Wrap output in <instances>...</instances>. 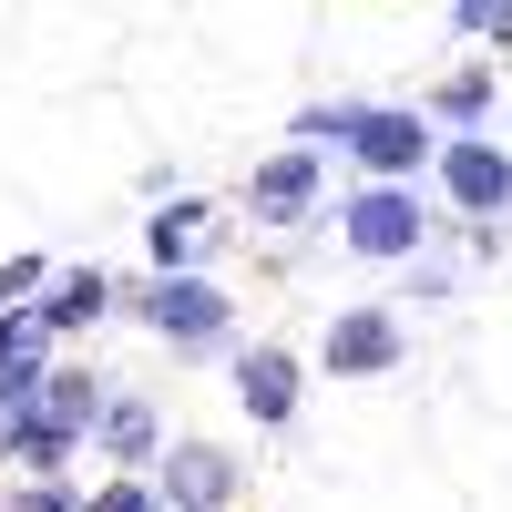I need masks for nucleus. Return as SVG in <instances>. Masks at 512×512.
Wrapping results in <instances>:
<instances>
[{
    "label": "nucleus",
    "instance_id": "obj_5",
    "mask_svg": "<svg viewBox=\"0 0 512 512\" xmlns=\"http://www.w3.org/2000/svg\"><path fill=\"white\" fill-rule=\"evenodd\" d=\"M154 318H164V328H216V297H205V287H164Z\"/></svg>",
    "mask_w": 512,
    "mask_h": 512
},
{
    "label": "nucleus",
    "instance_id": "obj_6",
    "mask_svg": "<svg viewBox=\"0 0 512 512\" xmlns=\"http://www.w3.org/2000/svg\"><path fill=\"white\" fill-rule=\"evenodd\" d=\"M369 369V359H390V328H379V318H359V328H338V369Z\"/></svg>",
    "mask_w": 512,
    "mask_h": 512
},
{
    "label": "nucleus",
    "instance_id": "obj_3",
    "mask_svg": "<svg viewBox=\"0 0 512 512\" xmlns=\"http://www.w3.org/2000/svg\"><path fill=\"white\" fill-rule=\"evenodd\" d=\"M287 400H297V369H287V359H246V410H267V420H277Z\"/></svg>",
    "mask_w": 512,
    "mask_h": 512
},
{
    "label": "nucleus",
    "instance_id": "obj_1",
    "mask_svg": "<svg viewBox=\"0 0 512 512\" xmlns=\"http://www.w3.org/2000/svg\"><path fill=\"white\" fill-rule=\"evenodd\" d=\"M349 236H359L369 256H400V246H410V205H400V195H369L359 216H349Z\"/></svg>",
    "mask_w": 512,
    "mask_h": 512
},
{
    "label": "nucleus",
    "instance_id": "obj_2",
    "mask_svg": "<svg viewBox=\"0 0 512 512\" xmlns=\"http://www.w3.org/2000/svg\"><path fill=\"white\" fill-rule=\"evenodd\" d=\"M451 185H461V195H472V205H502V185H512V164L472 144V154H451Z\"/></svg>",
    "mask_w": 512,
    "mask_h": 512
},
{
    "label": "nucleus",
    "instance_id": "obj_4",
    "mask_svg": "<svg viewBox=\"0 0 512 512\" xmlns=\"http://www.w3.org/2000/svg\"><path fill=\"white\" fill-rule=\"evenodd\" d=\"M359 154H369V164H410V154H420V134L379 113V123H359Z\"/></svg>",
    "mask_w": 512,
    "mask_h": 512
}]
</instances>
